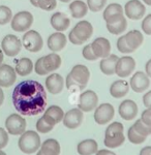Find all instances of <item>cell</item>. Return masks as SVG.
I'll list each match as a JSON object with an SVG mask.
<instances>
[{
  "mask_svg": "<svg viewBox=\"0 0 151 155\" xmlns=\"http://www.w3.org/2000/svg\"><path fill=\"white\" fill-rule=\"evenodd\" d=\"M69 11L75 19H81L88 12V5L82 0H75L69 4Z\"/></svg>",
  "mask_w": 151,
  "mask_h": 155,
  "instance_id": "obj_28",
  "label": "cell"
},
{
  "mask_svg": "<svg viewBox=\"0 0 151 155\" xmlns=\"http://www.w3.org/2000/svg\"><path fill=\"white\" fill-rule=\"evenodd\" d=\"M107 0H87L88 8L91 12H100L105 7Z\"/></svg>",
  "mask_w": 151,
  "mask_h": 155,
  "instance_id": "obj_37",
  "label": "cell"
},
{
  "mask_svg": "<svg viewBox=\"0 0 151 155\" xmlns=\"http://www.w3.org/2000/svg\"><path fill=\"white\" fill-rule=\"evenodd\" d=\"M36 155H44V154H42V151H41V150H39V153H37Z\"/></svg>",
  "mask_w": 151,
  "mask_h": 155,
  "instance_id": "obj_55",
  "label": "cell"
},
{
  "mask_svg": "<svg viewBox=\"0 0 151 155\" xmlns=\"http://www.w3.org/2000/svg\"><path fill=\"white\" fill-rule=\"evenodd\" d=\"M5 127L9 134L12 136L22 134L26 129V120L19 114H12L6 118Z\"/></svg>",
  "mask_w": 151,
  "mask_h": 155,
  "instance_id": "obj_8",
  "label": "cell"
},
{
  "mask_svg": "<svg viewBox=\"0 0 151 155\" xmlns=\"http://www.w3.org/2000/svg\"><path fill=\"white\" fill-rule=\"evenodd\" d=\"M12 12L8 6L0 5V25H5L12 21Z\"/></svg>",
  "mask_w": 151,
  "mask_h": 155,
  "instance_id": "obj_35",
  "label": "cell"
},
{
  "mask_svg": "<svg viewBox=\"0 0 151 155\" xmlns=\"http://www.w3.org/2000/svg\"><path fill=\"white\" fill-rule=\"evenodd\" d=\"M133 126H134V128L136 130L139 132L140 134H142L143 137H148L149 134H151V126L145 124L141 119L137 120Z\"/></svg>",
  "mask_w": 151,
  "mask_h": 155,
  "instance_id": "obj_36",
  "label": "cell"
},
{
  "mask_svg": "<svg viewBox=\"0 0 151 155\" xmlns=\"http://www.w3.org/2000/svg\"><path fill=\"white\" fill-rule=\"evenodd\" d=\"M64 86V80L59 74H51L46 79V88L50 93L58 94L62 91Z\"/></svg>",
  "mask_w": 151,
  "mask_h": 155,
  "instance_id": "obj_22",
  "label": "cell"
},
{
  "mask_svg": "<svg viewBox=\"0 0 151 155\" xmlns=\"http://www.w3.org/2000/svg\"><path fill=\"white\" fill-rule=\"evenodd\" d=\"M127 137L130 143L136 144V145L142 144L146 140V137H143L142 134H140L139 132L134 128L133 125L129 127V129H128V131H127Z\"/></svg>",
  "mask_w": 151,
  "mask_h": 155,
  "instance_id": "obj_34",
  "label": "cell"
},
{
  "mask_svg": "<svg viewBox=\"0 0 151 155\" xmlns=\"http://www.w3.org/2000/svg\"><path fill=\"white\" fill-rule=\"evenodd\" d=\"M50 22H51V26L53 28L59 32L67 30V28H69L70 25V20L69 19V17L65 14H63V12H59L52 15Z\"/></svg>",
  "mask_w": 151,
  "mask_h": 155,
  "instance_id": "obj_23",
  "label": "cell"
},
{
  "mask_svg": "<svg viewBox=\"0 0 151 155\" xmlns=\"http://www.w3.org/2000/svg\"><path fill=\"white\" fill-rule=\"evenodd\" d=\"M42 64H44L45 69L47 71V72L55 71L59 68L61 65V57L59 55H57L56 53H51L49 55L42 57Z\"/></svg>",
  "mask_w": 151,
  "mask_h": 155,
  "instance_id": "obj_25",
  "label": "cell"
},
{
  "mask_svg": "<svg viewBox=\"0 0 151 155\" xmlns=\"http://www.w3.org/2000/svg\"><path fill=\"white\" fill-rule=\"evenodd\" d=\"M22 45L27 51L37 53L44 47V41L41 34L35 30H28L22 37Z\"/></svg>",
  "mask_w": 151,
  "mask_h": 155,
  "instance_id": "obj_5",
  "label": "cell"
},
{
  "mask_svg": "<svg viewBox=\"0 0 151 155\" xmlns=\"http://www.w3.org/2000/svg\"><path fill=\"white\" fill-rule=\"evenodd\" d=\"M117 49L120 53H123V54H130L134 52V50L130 49L128 47L126 41H125V36H120L117 41Z\"/></svg>",
  "mask_w": 151,
  "mask_h": 155,
  "instance_id": "obj_38",
  "label": "cell"
},
{
  "mask_svg": "<svg viewBox=\"0 0 151 155\" xmlns=\"http://www.w3.org/2000/svg\"><path fill=\"white\" fill-rule=\"evenodd\" d=\"M41 146V137L35 131L28 130L22 134L19 140V148L26 154H32Z\"/></svg>",
  "mask_w": 151,
  "mask_h": 155,
  "instance_id": "obj_4",
  "label": "cell"
},
{
  "mask_svg": "<svg viewBox=\"0 0 151 155\" xmlns=\"http://www.w3.org/2000/svg\"><path fill=\"white\" fill-rule=\"evenodd\" d=\"M99 102V97L92 90H86L80 95L78 107L82 112H90L95 109Z\"/></svg>",
  "mask_w": 151,
  "mask_h": 155,
  "instance_id": "obj_11",
  "label": "cell"
},
{
  "mask_svg": "<svg viewBox=\"0 0 151 155\" xmlns=\"http://www.w3.org/2000/svg\"><path fill=\"white\" fill-rule=\"evenodd\" d=\"M17 80V72L14 67L8 64L0 65V87H11Z\"/></svg>",
  "mask_w": 151,
  "mask_h": 155,
  "instance_id": "obj_14",
  "label": "cell"
},
{
  "mask_svg": "<svg viewBox=\"0 0 151 155\" xmlns=\"http://www.w3.org/2000/svg\"><path fill=\"white\" fill-rule=\"evenodd\" d=\"M140 155H151V146H147L141 150Z\"/></svg>",
  "mask_w": 151,
  "mask_h": 155,
  "instance_id": "obj_48",
  "label": "cell"
},
{
  "mask_svg": "<svg viewBox=\"0 0 151 155\" xmlns=\"http://www.w3.org/2000/svg\"><path fill=\"white\" fill-rule=\"evenodd\" d=\"M8 143V134L3 128L0 127V149L4 148Z\"/></svg>",
  "mask_w": 151,
  "mask_h": 155,
  "instance_id": "obj_43",
  "label": "cell"
},
{
  "mask_svg": "<svg viewBox=\"0 0 151 155\" xmlns=\"http://www.w3.org/2000/svg\"><path fill=\"white\" fill-rule=\"evenodd\" d=\"M90 78V71L87 66L77 64L66 77V87L69 89L77 88L79 90L84 89Z\"/></svg>",
  "mask_w": 151,
  "mask_h": 155,
  "instance_id": "obj_2",
  "label": "cell"
},
{
  "mask_svg": "<svg viewBox=\"0 0 151 155\" xmlns=\"http://www.w3.org/2000/svg\"><path fill=\"white\" fill-rule=\"evenodd\" d=\"M34 69H35V72L39 76H45V74H48L47 71L45 69L44 67V64H42V58L37 59V61L35 62V65H34Z\"/></svg>",
  "mask_w": 151,
  "mask_h": 155,
  "instance_id": "obj_42",
  "label": "cell"
},
{
  "mask_svg": "<svg viewBox=\"0 0 151 155\" xmlns=\"http://www.w3.org/2000/svg\"><path fill=\"white\" fill-rule=\"evenodd\" d=\"M22 41L14 34H7L1 41V49L4 55L8 57H15L21 52Z\"/></svg>",
  "mask_w": 151,
  "mask_h": 155,
  "instance_id": "obj_7",
  "label": "cell"
},
{
  "mask_svg": "<svg viewBox=\"0 0 151 155\" xmlns=\"http://www.w3.org/2000/svg\"><path fill=\"white\" fill-rule=\"evenodd\" d=\"M30 2L33 6L47 12L53 11L57 6V0H30Z\"/></svg>",
  "mask_w": 151,
  "mask_h": 155,
  "instance_id": "obj_33",
  "label": "cell"
},
{
  "mask_svg": "<svg viewBox=\"0 0 151 155\" xmlns=\"http://www.w3.org/2000/svg\"><path fill=\"white\" fill-rule=\"evenodd\" d=\"M143 104L146 107H151V90L143 96Z\"/></svg>",
  "mask_w": 151,
  "mask_h": 155,
  "instance_id": "obj_46",
  "label": "cell"
},
{
  "mask_svg": "<svg viewBox=\"0 0 151 155\" xmlns=\"http://www.w3.org/2000/svg\"><path fill=\"white\" fill-rule=\"evenodd\" d=\"M12 28L17 32H24L26 30H29L33 23V16L31 12L23 11L19 12L12 17Z\"/></svg>",
  "mask_w": 151,
  "mask_h": 155,
  "instance_id": "obj_6",
  "label": "cell"
},
{
  "mask_svg": "<svg viewBox=\"0 0 151 155\" xmlns=\"http://www.w3.org/2000/svg\"><path fill=\"white\" fill-rule=\"evenodd\" d=\"M15 71L19 76L21 77H25L28 76L33 71V62L31 61V59L27 58V57H24V58H21L17 61L16 63V68Z\"/></svg>",
  "mask_w": 151,
  "mask_h": 155,
  "instance_id": "obj_29",
  "label": "cell"
},
{
  "mask_svg": "<svg viewBox=\"0 0 151 155\" xmlns=\"http://www.w3.org/2000/svg\"><path fill=\"white\" fill-rule=\"evenodd\" d=\"M97 152V143L94 140H85L78 145V153L80 155H92Z\"/></svg>",
  "mask_w": 151,
  "mask_h": 155,
  "instance_id": "obj_30",
  "label": "cell"
},
{
  "mask_svg": "<svg viewBox=\"0 0 151 155\" xmlns=\"http://www.w3.org/2000/svg\"><path fill=\"white\" fill-rule=\"evenodd\" d=\"M128 90H129V85L127 82L123 80H118L111 85L110 94L115 98H121L128 93Z\"/></svg>",
  "mask_w": 151,
  "mask_h": 155,
  "instance_id": "obj_26",
  "label": "cell"
},
{
  "mask_svg": "<svg viewBox=\"0 0 151 155\" xmlns=\"http://www.w3.org/2000/svg\"><path fill=\"white\" fill-rule=\"evenodd\" d=\"M53 127H54V126H52V125H50L49 123H47L42 117H41V118L37 120V122H36L37 131L42 132V134H47V132H50L53 129Z\"/></svg>",
  "mask_w": 151,
  "mask_h": 155,
  "instance_id": "obj_39",
  "label": "cell"
},
{
  "mask_svg": "<svg viewBox=\"0 0 151 155\" xmlns=\"http://www.w3.org/2000/svg\"><path fill=\"white\" fill-rule=\"evenodd\" d=\"M124 36L128 47L134 50V51H136V50L139 48L141 45L143 44V41H144L142 32L139 31V30H130Z\"/></svg>",
  "mask_w": 151,
  "mask_h": 155,
  "instance_id": "obj_27",
  "label": "cell"
},
{
  "mask_svg": "<svg viewBox=\"0 0 151 155\" xmlns=\"http://www.w3.org/2000/svg\"><path fill=\"white\" fill-rule=\"evenodd\" d=\"M125 141L123 134V125L120 122H113L106 129L105 145L109 148H117Z\"/></svg>",
  "mask_w": 151,
  "mask_h": 155,
  "instance_id": "obj_3",
  "label": "cell"
},
{
  "mask_svg": "<svg viewBox=\"0 0 151 155\" xmlns=\"http://www.w3.org/2000/svg\"><path fill=\"white\" fill-rule=\"evenodd\" d=\"M145 71H146V74H147V76L149 77V78H151V59L148 60L147 63H146Z\"/></svg>",
  "mask_w": 151,
  "mask_h": 155,
  "instance_id": "obj_47",
  "label": "cell"
},
{
  "mask_svg": "<svg viewBox=\"0 0 151 155\" xmlns=\"http://www.w3.org/2000/svg\"><path fill=\"white\" fill-rule=\"evenodd\" d=\"M115 110L112 104H102L97 109L95 110L94 113V121L99 125L107 124L108 122L111 121L114 117Z\"/></svg>",
  "mask_w": 151,
  "mask_h": 155,
  "instance_id": "obj_12",
  "label": "cell"
},
{
  "mask_svg": "<svg viewBox=\"0 0 151 155\" xmlns=\"http://www.w3.org/2000/svg\"><path fill=\"white\" fill-rule=\"evenodd\" d=\"M69 41L72 42V44H74L76 45V46H80V45H83V42L81 41H79L78 39V37L75 35V33L72 31H70L69 32Z\"/></svg>",
  "mask_w": 151,
  "mask_h": 155,
  "instance_id": "obj_45",
  "label": "cell"
},
{
  "mask_svg": "<svg viewBox=\"0 0 151 155\" xmlns=\"http://www.w3.org/2000/svg\"><path fill=\"white\" fill-rule=\"evenodd\" d=\"M141 26H142V30L144 33H146L147 35H151V14L145 17Z\"/></svg>",
  "mask_w": 151,
  "mask_h": 155,
  "instance_id": "obj_41",
  "label": "cell"
},
{
  "mask_svg": "<svg viewBox=\"0 0 151 155\" xmlns=\"http://www.w3.org/2000/svg\"><path fill=\"white\" fill-rule=\"evenodd\" d=\"M61 2H64V3H66V2H69L70 0H60Z\"/></svg>",
  "mask_w": 151,
  "mask_h": 155,
  "instance_id": "obj_53",
  "label": "cell"
},
{
  "mask_svg": "<svg viewBox=\"0 0 151 155\" xmlns=\"http://www.w3.org/2000/svg\"><path fill=\"white\" fill-rule=\"evenodd\" d=\"M0 155H6L5 153H4L3 151H1V149H0Z\"/></svg>",
  "mask_w": 151,
  "mask_h": 155,
  "instance_id": "obj_54",
  "label": "cell"
},
{
  "mask_svg": "<svg viewBox=\"0 0 151 155\" xmlns=\"http://www.w3.org/2000/svg\"><path fill=\"white\" fill-rule=\"evenodd\" d=\"M138 114V106L134 101L126 99L123 101L119 106V115L122 119L130 121L137 116Z\"/></svg>",
  "mask_w": 151,
  "mask_h": 155,
  "instance_id": "obj_20",
  "label": "cell"
},
{
  "mask_svg": "<svg viewBox=\"0 0 151 155\" xmlns=\"http://www.w3.org/2000/svg\"><path fill=\"white\" fill-rule=\"evenodd\" d=\"M136 68V61L132 56H123L118 59L115 74L120 78H126L133 74Z\"/></svg>",
  "mask_w": 151,
  "mask_h": 155,
  "instance_id": "obj_10",
  "label": "cell"
},
{
  "mask_svg": "<svg viewBox=\"0 0 151 155\" xmlns=\"http://www.w3.org/2000/svg\"><path fill=\"white\" fill-rule=\"evenodd\" d=\"M141 120L144 122L145 124L151 126V107H147V110H145L142 113L141 116Z\"/></svg>",
  "mask_w": 151,
  "mask_h": 155,
  "instance_id": "obj_44",
  "label": "cell"
},
{
  "mask_svg": "<svg viewBox=\"0 0 151 155\" xmlns=\"http://www.w3.org/2000/svg\"><path fill=\"white\" fill-rule=\"evenodd\" d=\"M92 50L97 58H105L110 55L111 44L106 37H97L91 42Z\"/></svg>",
  "mask_w": 151,
  "mask_h": 155,
  "instance_id": "obj_17",
  "label": "cell"
},
{
  "mask_svg": "<svg viewBox=\"0 0 151 155\" xmlns=\"http://www.w3.org/2000/svg\"><path fill=\"white\" fill-rule=\"evenodd\" d=\"M96 155H116L114 152L109 151V150H100L96 152Z\"/></svg>",
  "mask_w": 151,
  "mask_h": 155,
  "instance_id": "obj_49",
  "label": "cell"
},
{
  "mask_svg": "<svg viewBox=\"0 0 151 155\" xmlns=\"http://www.w3.org/2000/svg\"><path fill=\"white\" fill-rule=\"evenodd\" d=\"M41 151L44 155H59L60 145L56 140L49 139L42 143Z\"/></svg>",
  "mask_w": 151,
  "mask_h": 155,
  "instance_id": "obj_31",
  "label": "cell"
},
{
  "mask_svg": "<svg viewBox=\"0 0 151 155\" xmlns=\"http://www.w3.org/2000/svg\"><path fill=\"white\" fill-rule=\"evenodd\" d=\"M107 29L110 33L114 34V35H117V34H121L122 32H124L127 28V21L125 19V17H122L120 20L115 22H112V23H107Z\"/></svg>",
  "mask_w": 151,
  "mask_h": 155,
  "instance_id": "obj_32",
  "label": "cell"
},
{
  "mask_svg": "<svg viewBox=\"0 0 151 155\" xmlns=\"http://www.w3.org/2000/svg\"><path fill=\"white\" fill-rule=\"evenodd\" d=\"M63 124L69 129H76L82 124L83 112L80 109H72L64 114Z\"/></svg>",
  "mask_w": 151,
  "mask_h": 155,
  "instance_id": "obj_15",
  "label": "cell"
},
{
  "mask_svg": "<svg viewBox=\"0 0 151 155\" xmlns=\"http://www.w3.org/2000/svg\"><path fill=\"white\" fill-rule=\"evenodd\" d=\"M63 117H64L63 110L58 106L49 107L46 110L45 114L42 115V118L45 119V121L52 126H55L56 124H58L60 121H62Z\"/></svg>",
  "mask_w": 151,
  "mask_h": 155,
  "instance_id": "obj_19",
  "label": "cell"
},
{
  "mask_svg": "<svg viewBox=\"0 0 151 155\" xmlns=\"http://www.w3.org/2000/svg\"><path fill=\"white\" fill-rule=\"evenodd\" d=\"M3 101H4V93H3V90L0 87V106L3 104Z\"/></svg>",
  "mask_w": 151,
  "mask_h": 155,
  "instance_id": "obj_50",
  "label": "cell"
},
{
  "mask_svg": "<svg viewBox=\"0 0 151 155\" xmlns=\"http://www.w3.org/2000/svg\"><path fill=\"white\" fill-rule=\"evenodd\" d=\"M118 57L116 55H109L108 57H105L100 60L99 68L102 74H107V76H112L115 74V68H116V64L118 61Z\"/></svg>",
  "mask_w": 151,
  "mask_h": 155,
  "instance_id": "obj_24",
  "label": "cell"
},
{
  "mask_svg": "<svg viewBox=\"0 0 151 155\" xmlns=\"http://www.w3.org/2000/svg\"><path fill=\"white\" fill-rule=\"evenodd\" d=\"M124 14L130 20H140L144 17L146 7L140 0H129L123 7Z\"/></svg>",
  "mask_w": 151,
  "mask_h": 155,
  "instance_id": "obj_9",
  "label": "cell"
},
{
  "mask_svg": "<svg viewBox=\"0 0 151 155\" xmlns=\"http://www.w3.org/2000/svg\"><path fill=\"white\" fill-rule=\"evenodd\" d=\"M67 38L62 32H55L52 33L48 38V48L51 50L52 52L56 53V52L61 51L62 49L66 46Z\"/></svg>",
  "mask_w": 151,
  "mask_h": 155,
  "instance_id": "obj_21",
  "label": "cell"
},
{
  "mask_svg": "<svg viewBox=\"0 0 151 155\" xmlns=\"http://www.w3.org/2000/svg\"><path fill=\"white\" fill-rule=\"evenodd\" d=\"M143 2L146 4V5H149L151 6V0H143Z\"/></svg>",
  "mask_w": 151,
  "mask_h": 155,
  "instance_id": "obj_52",
  "label": "cell"
},
{
  "mask_svg": "<svg viewBox=\"0 0 151 155\" xmlns=\"http://www.w3.org/2000/svg\"><path fill=\"white\" fill-rule=\"evenodd\" d=\"M130 88L134 90L137 93H141V92L145 91L149 88L150 86V80L149 77L143 71H137L134 76L132 77L129 82Z\"/></svg>",
  "mask_w": 151,
  "mask_h": 155,
  "instance_id": "obj_13",
  "label": "cell"
},
{
  "mask_svg": "<svg viewBox=\"0 0 151 155\" xmlns=\"http://www.w3.org/2000/svg\"><path fill=\"white\" fill-rule=\"evenodd\" d=\"M82 55H83V57H84L85 59L89 60V61H95V60L99 59L96 56H95L94 52H93L91 44L87 45V46H85L84 48H83Z\"/></svg>",
  "mask_w": 151,
  "mask_h": 155,
  "instance_id": "obj_40",
  "label": "cell"
},
{
  "mask_svg": "<svg viewBox=\"0 0 151 155\" xmlns=\"http://www.w3.org/2000/svg\"><path fill=\"white\" fill-rule=\"evenodd\" d=\"M12 104L18 113L24 116L39 115L44 112L47 106L46 90L37 81H23L14 89Z\"/></svg>",
  "mask_w": 151,
  "mask_h": 155,
  "instance_id": "obj_1",
  "label": "cell"
},
{
  "mask_svg": "<svg viewBox=\"0 0 151 155\" xmlns=\"http://www.w3.org/2000/svg\"><path fill=\"white\" fill-rule=\"evenodd\" d=\"M102 17L106 23H112L124 17V9L119 3H111L106 7Z\"/></svg>",
  "mask_w": 151,
  "mask_h": 155,
  "instance_id": "obj_18",
  "label": "cell"
},
{
  "mask_svg": "<svg viewBox=\"0 0 151 155\" xmlns=\"http://www.w3.org/2000/svg\"><path fill=\"white\" fill-rule=\"evenodd\" d=\"M75 33V35L78 37L79 41H81L83 44L84 41H87L93 34V27L92 24L88 21H80L76 24V26L72 30Z\"/></svg>",
  "mask_w": 151,
  "mask_h": 155,
  "instance_id": "obj_16",
  "label": "cell"
},
{
  "mask_svg": "<svg viewBox=\"0 0 151 155\" xmlns=\"http://www.w3.org/2000/svg\"><path fill=\"white\" fill-rule=\"evenodd\" d=\"M3 58H4V53H3V51L0 49V65H1V63L3 62Z\"/></svg>",
  "mask_w": 151,
  "mask_h": 155,
  "instance_id": "obj_51",
  "label": "cell"
}]
</instances>
